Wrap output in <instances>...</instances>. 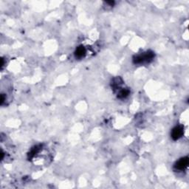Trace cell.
I'll list each match as a JSON object with an SVG mask.
<instances>
[{
	"mask_svg": "<svg viewBox=\"0 0 189 189\" xmlns=\"http://www.w3.org/2000/svg\"><path fill=\"white\" fill-rule=\"evenodd\" d=\"M5 101V95L4 94H2L1 95V104H2Z\"/></svg>",
	"mask_w": 189,
	"mask_h": 189,
	"instance_id": "6",
	"label": "cell"
},
{
	"mask_svg": "<svg viewBox=\"0 0 189 189\" xmlns=\"http://www.w3.org/2000/svg\"><path fill=\"white\" fill-rule=\"evenodd\" d=\"M188 158H187V157L186 158H183L178 162H176L174 167H175V169H178V170H184L185 168L188 166Z\"/></svg>",
	"mask_w": 189,
	"mask_h": 189,
	"instance_id": "3",
	"label": "cell"
},
{
	"mask_svg": "<svg viewBox=\"0 0 189 189\" xmlns=\"http://www.w3.org/2000/svg\"><path fill=\"white\" fill-rule=\"evenodd\" d=\"M183 135V128L182 126H176L174 129H173L172 132V138L173 140H176L180 139Z\"/></svg>",
	"mask_w": 189,
	"mask_h": 189,
	"instance_id": "2",
	"label": "cell"
},
{
	"mask_svg": "<svg viewBox=\"0 0 189 189\" xmlns=\"http://www.w3.org/2000/svg\"><path fill=\"white\" fill-rule=\"evenodd\" d=\"M85 54H86V50H85V48L83 47V46L78 47L77 49H76V52H75V56L78 58H83V57L85 56Z\"/></svg>",
	"mask_w": 189,
	"mask_h": 189,
	"instance_id": "4",
	"label": "cell"
},
{
	"mask_svg": "<svg viewBox=\"0 0 189 189\" xmlns=\"http://www.w3.org/2000/svg\"><path fill=\"white\" fill-rule=\"evenodd\" d=\"M129 93V91L128 90H121L117 94V97L120 98H124L127 97Z\"/></svg>",
	"mask_w": 189,
	"mask_h": 189,
	"instance_id": "5",
	"label": "cell"
},
{
	"mask_svg": "<svg viewBox=\"0 0 189 189\" xmlns=\"http://www.w3.org/2000/svg\"><path fill=\"white\" fill-rule=\"evenodd\" d=\"M154 57V53L149 51L146 53H143V54L138 55V56L134 57V63L135 64H141L143 62H149L153 59Z\"/></svg>",
	"mask_w": 189,
	"mask_h": 189,
	"instance_id": "1",
	"label": "cell"
}]
</instances>
